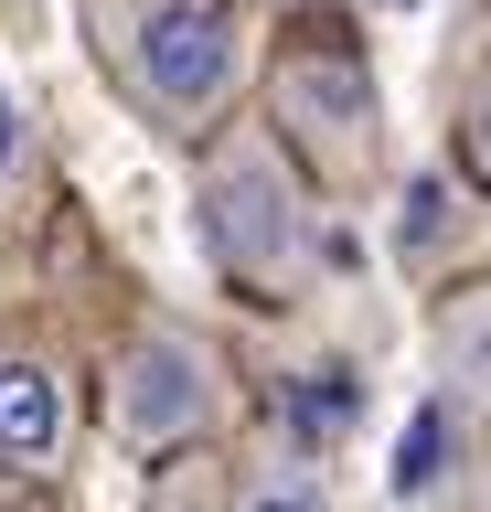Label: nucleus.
I'll return each instance as SVG.
<instances>
[{
  "label": "nucleus",
  "instance_id": "1a4fd4ad",
  "mask_svg": "<svg viewBox=\"0 0 491 512\" xmlns=\"http://www.w3.org/2000/svg\"><path fill=\"white\" fill-rule=\"evenodd\" d=\"M139 512H235V459H225V448L150 459V491H139Z\"/></svg>",
  "mask_w": 491,
  "mask_h": 512
},
{
  "label": "nucleus",
  "instance_id": "6e6552de",
  "mask_svg": "<svg viewBox=\"0 0 491 512\" xmlns=\"http://www.w3.org/2000/svg\"><path fill=\"white\" fill-rule=\"evenodd\" d=\"M235 512H342L331 502V470H321V448H267V459H246L235 470Z\"/></svg>",
  "mask_w": 491,
  "mask_h": 512
},
{
  "label": "nucleus",
  "instance_id": "20e7f679",
  "mask_svg": "<svg viewBox=\"0 0 491 512\" xmlns=\"http://www.w3.org/2000/svg\"><path fill=\"white\" fill-rule=\"evenodd\" d=\"M107 438L129 448V459H182V448H214L235 416V384H225V352L182 331V320H139L118 363H107Z\"/></svg>",
  "mask_w": 491,
  "mask_h": 512
},
{
  "label": "nucleus",
  "instance_id": "f257e3e1",
  "mask_svg": "<svg viewBox=\"0 0 491 512\" xmlns=\"http://www.w3.org/2000/svg\"><path fill=\"white\" fill-rule=\"evenodd\" d=\"M193 246L246 310H299L331 288V192L267 118H225L193 139Z\"/></svg>",
  "mask_w": 491,
  "mask_h": 512
},
{
  "label": "nucleus",
  "instance_id": "f03ea898",
  "mask_svg": "<svg viewBox=\"0 0 491 512\" xmlns=\"http://www.w3.org/2000/svg\"><path fill=\"white\" fill-rule=\"evenodd\" d=\"M75 11H86V54H97L107 96L171 150L225 128L257 86L267 11H246V0H75Z\"/></svg>",
  "mask_w": 491,
  "mask_h": 512
},
{
  "label": "nucleus",
  "instance_id": "39448f33",
  "mask_svg": "<svg viewBox=\"0 0 491 512\" xmlns=\"http://www.w3.org/2000/svg\"><path fill=\"white\" fill-rule=\"evenodd\" d=\"M75 459V384L43 352H0V470L54 480Z\"/></svg>",
  "mask_w": 491,
  "mask_h": 512
},
{
  "label": "nucleus",
  "instance_id": "423d86ee",
  "mask_svg": "<svg viewBox=\"0 0 491 512\" xmlns=\"http://www.w3.org/2000/svg\"><path fill=\"white\" fill-rule=\"evenodd\" d=\"M427 374L470 427L491 438V278H459L438 310H427Z\"/></svg>",
  "mask_w": 491,
  "mask_h": 512
},
{
  "label": "nucleus",
  "instance_id": "0eeeda50",
  "mask_svg": "<svg viewBox=\"0 0 491 512\" xmlns=\"http://www.w3.org/2000/svg\"><path fill=\"white\" fill-rule=\"evenodd\" d=\"M438 118H449V160H459V182L491 203V0L449 32V64H438Z\"/></svg>",
  "mask_w": 491,
  "mask_h": 512
},
{
  "label": "nucleus",
  "instance_id": "7ed1b4c3",
  "mask_svg": "<svg viewBox=\"0 0 491 512\" xmlns=\"http://www.w3.org/2000/svg\"><path fill=\"white\" fill-rule=\"evenodd\" d=\"M257 118L299 150V171L331 203L385 192V96H374V54H363V32H353L342 0L289 11V32L257 64Z\"/></svg>",
  "mask_w": 491,
  "mask_h": 512
},
{
  "label": "nucleus",
  "instance_id": "f8f14e48",
  "mask_svg": "<svg viewBox=\"0 0 491 512\" xmlns=\"http://www.w3.org/2000/svg\"><path fill=\"white\" fill-rule=\"evenodd\" d=\"M246 11H267V22H289V11H321V0H246Z\"/></svg>",
  "mask_w": 491,
  "mask_h": 512
},
{
  "label": "nucleus",
  "instance_id": "9d476101",
  "mask_svg": "<svg viewBox=\"0 0 491 512\" xmlns=\"http://www.w3.org/2000/svg\"><path fill=\"white\" fill-rule=\"evenodd\" d=\"M353 406H363V384H353V363H310V374H289V438L299 448H342V427H353Z\"/></svg>",
  "mask_w": 491,
  "mask_h": 512
},
{
  "label": "nucleus",
  "instance_id": "9b49d317",
  "mask_svg": "<svg viewBox=\"0 0 491 512\" xmlns=\"http://www.w3.org/2000/svg\"><path fill=\"white\" fill-rule=\"evenodd\" d=\"M22 171H33V118H22V96L0 86V203L22 192Z\"/></svg>",
  "mask_w": 491,
  "mask_h": 512
}]
</instances>
